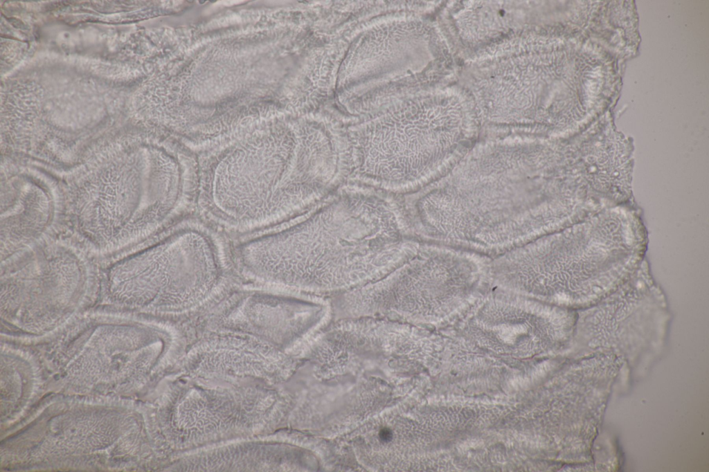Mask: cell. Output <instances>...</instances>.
<instances>
[{"label":"cell","mask_w":709,"mask_h":472,"mask_svg":"<svg viewBox=\"0 0 709 472\" xmlns=\"http://www.w3.org/2000/svg\"><path fill=\"white\" fill-rule=\"evenodd\" d=\"M393 195L343 185L303 215L243 243L241 268L279 290L322 297L377 280L420 244Z\"/></svg>","instance_id":"1"},{"label":"cell","mask_w":709,"mask_h":472,"mask_svg":"<svg viewBox=\"0 0 709 472\" xmlns=\"http://www.w3.org/2000/svg\"><path fill=\"white\" fill-rule=\"evenodd\" d=\"M266 148H237L197 170L196 199L235 230L285 224L312 210L349 179L347 133L307 115L277 127Z\"/></svg>","instance_id":"2"},{"label":"cell","mask_w":709,"mask_h":472,"mask_svg":"<svg viewBox=\"0 0 709 472\" xmlns=\"http://www.w3.org/2000/svg\"><path fill=\"white\" fill-rule=\"evenodd\" d=\"M227 262L207 228L186 224L103 275L106 299L162 314L196 310L216 297L227 280Z\"/></svg>","instance_id":"3"},{"label":"cell","mask_w":709,"mask_h":472,"mask_svg":"<svg viewBox=\"0 0 709 472\" xmlns=\"http://www.w3.org/2000/svg\"><path fill=\"white\" fill-rule=\"evenodd\" d=\"M443 119L419 106L379 114L348 133L349 179L393 194H406L446 174L457 161Z\"/></svg>","instance_id":"4"},{"label":"cell","mask_w":709,"mask_h":472,"mask_svg":"<svg viewBox=\"0 0 709 472\" xmlns=\"http://www.w3.org/2000/svg\"><path fill=\"white\" fill-rule=\"evenodd\" d=\"M99 275L82 255L56 246L2 261L3 318L29 328H44L91 302Z\"/></svg>","instance_id":"5"},{"label":"cell","mask_w":709,"mask_h":472,"mask_svg":"<svg viewBox=\"0 0 709 472\" xmlns=\"http://www.w3.org/2000/svg\"><path fill=\"white\" fill-rule=\"evenodd\" d=\"M471 261L465 255L420 244L416 252L382 278L336 295L332 306L350 316H423L443 303L459 300L469 291L477 277L451 275Z\"/></svg>","instance_id":"6"},{"label":"cell","mask_w":709,"mask_h":472,"mask_svg":"<svg viewBox=\"0 0 709 472\" xmlns=\"http://www.w3.org/2000/svg\"><path fill=\"white\" fill-rule=\"evenodd\" d=\"M331 308L326 297L291 293L251 292L237 300L231 319L273 339L290 338L322 318Z\"/></svg>","instance_id":"7"}]
</instances>
